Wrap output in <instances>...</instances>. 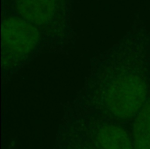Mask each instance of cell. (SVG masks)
<instances>
[{"mask_svg": "<svg viewBox=\"0 0 150 149\" xmlns=\"http://www.w3.org/2000/svg\"><path fill=\"white\" fill-rule=\"evenodd\" d=\"M149 93L150 25L141 21L91 58L81 88L64 108L133 127Z\"/></svg>", "mask_w": 150, "mask_h": 149, "instance_id": "6da1fadb", "label": "cell"}, {"mask_svg": "<svg viewBox=\"0 0 150 149\" xmlns=\"http://www.w3.org/2000/svg\"><path fill=\"white\" fill-rule=\"evenodd\" d=\"M2 81L6 86L22 69L45 53H50L41 32L18 16H10L2 23Z\"/></svg>", "mask_w": 150, "mask_h": 149, "instance_id": "7a4b0ae2", "label": "cell"}, {"mask_svg": "<svg viewBox=\"0 0 150 149\" xmlns=\"http://www.w3.org/2000/svg\"><path fill=\"white\" fill-rule=\"evenodd\" d=\"M18 17L36 26L44 35L50 54H68L76 34L64 0H14Z\"/></svg>", "mask_w": 150, "mask_h": 149, "instance_id": "3957f363", "label": "cell"}, {"mask_svg": "<svg viewBox=\"0 0 150 149\" xmlns=\"http://www.w3.org/2000/svg\"><path fill=\"white\" fill-rule=\"evenodd\" d=\"M76 121L100 149H134L133 127L99 114L64 108L63 113Z\"/></svg>", "mask_w": 150, "mask_h": 149, "instance_id": "277c9868", "label": "cell"}, {"mask_svg": "<svg viewBox=\"0 0 150 149\" xmlns=\"http://www.w3.org/2000/svg\"><path fill=\"white\" fill-rule=\"evenodd\" d=\"M54 149H100L70 117L62 114L56 131Z\"/></svg>", "mask_w": 150, "mask_h": 149, "instance_id": "5b68a950", "label": "cell"}, {"mask_svg": "<svg viewBox=\"0 0 150 149\" xmlns=\"http://www.w3.org/2000/svg\"><path fill=\"white\" fill-rule=\"evenodd\" d=\"M134 149H150V93L133 124Z\"/></svg>", "mask_w": 150, "mask_h": 149, "instance_id": "8992f818", "label": "cell"}]
</instances>
